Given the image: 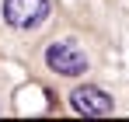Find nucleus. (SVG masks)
<instances>
[{"label":"nucleus","mask_w":129,"mask_h":122,"mask_svg":"<svg viewBox=\"0 0 129 122\" xmlns=\"http://www.w3.org/2000/svg\"><path fill=\"white\" fill-rule=\"evenodd\" d=\"M4 18L11 28H39L49 18V0H4Z\"/></svg>","instance_id":"f257e3e1"},{"label":"nucleus","mask_w":129,"mask_h":122,"mask_svg":"<svg viewBox=\"0 0 129 122\" xmlns=\"http://www.w3.org/2000/svg\"><path fill=\"white\" fill-rule=\"evenodd\" d=\"M45 63H49V70H56V73H63V77H80L87 70V56L73 42H52V45L45 49Z\"/></svg>","instance_id":"f03ea898"},{"label":"nucleus","mask_w":129,"mask_h":122,"mask_svg":"<svg viewBox=\"0 0 129 122\" xmlns=\"http://www.w3.org/2000/svg\"><path fill=\"white\" fill-rule=\"evenodd\" d=\"M70 108L73 112H80V115H108L115 101H112V94H105L101 87H77L73 94H70Z\"/></svg>","instance_id":"7ed1b4c3"}]
</instances>
